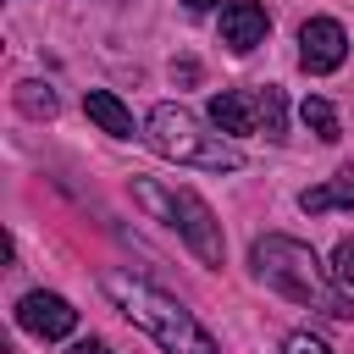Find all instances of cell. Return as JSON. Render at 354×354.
Returning <instances> with one entry per match:
<instances>
[{"instance_id":"1","label":"cell","mask_w":354,"mask_h":354,"mask_svg":"<svg viewBox=\"0 0 354 354\" xmlns=\"http://www.w3.org/2000/svg\"><path fill=\"white\" fill-rule=\"evenodd\" d=\"M249 266L266 288H277L282 299L304 304V310H321L332 321H354V299L348 288L315 260V249L304 238H288V232H266L249 243Z\"/></svg>"},{"instance_id":"2","label":"cell","mask_w":354,"mask_h":354,"mask_svg":"<svg viewBox=\"0 0 354 354\" xmlns=\"http://www.w3.org/2000/svg\"><path fill=\"white\" fill-rule=\"evenodd\" d=\"M100 288L111 293V304L133 321V326H144L166 354H221L216 348V337L194 321V310H183L171 293H160L155 282H144V277H133V271H105L100 277Z\"/></svg>"},{"instance_id":"3","label":"cell","mask_w":354,"mask_h":354,"mask_svg":"<svg viewBox=\"0 0 354 354\" xmlns=\"http://www.w3.org/2000/svg\"><path fill=\"white\" fill-rule=\"evenodd\" d=\"M144 138L177 166H199V171H238L243 166V149L227 133H205V122L183 105H155L144 116Z\"/></svg>"},{"instance_id":"4","label":"cell","mask_w":354,"mask_h":354,"mask_svg":"<svg viewBox=\"0 0 354 354\" xmlns=\"http://www.w3.org/2000/svg\"><path fill=\"white\" fill-rule=\"evenodd\" d=\"M133 199L149 210V216H160V221H171L177 232H183V243L205 260V266H221L227 260V238H221V221H216V210L194 194V188H160L155 177H133Z\"/></svg>"},{"instance_id":"5","label":"cell","mask_w":354,"mask_h":354,"mask_svg":"<svg viewBox=\"0 0 354 354\" xmlns=\"http://www.w3.org/2000/svg\"><path fill=\"white\" fill-rule=\"evenodd\" d=\"M343 55H348V33H343V22H332V17H310L304 28H299V66L304 72H337L343 66Z\"/></svg>"},{"instance_id":"6","label":"cell","mask_w":354,"mask_h":354,"mask_svg":"<svg viewBox=\"0 0 354 354\" xmlns=\"http://www.w3.org/2000/svg\"><path fill=\"white\" fill-rule=\"evenodd\" d=\"M17 326L33 332V337H44V343H55V337H72L77 332V310L61 293H28L17 304Z\"/></svg>"},{"instance_id":"7","label":"cell","mask_w":354,"mask_h":354,"mask_svg":"<svg viewBox=\"0 0 354 354\" xmlns=\"http://www.w3.org/2000/svg\"><path fill=\"white\" fill-rule=\"evenodd\" d=\"M266 28H271V17H266L260 0H227L221 6V44L227 50L249 55L254 44H266Z\"/></svg>"},{"instance_id":"8","label":"cell","mask_w":354,"mask_h":354,"mask_svg":"<svg viewBox=\"0 0 354 354\" xmlns=\"http://www.w3.org/2000/svg\"><path fill=\"white\" fill-rule=\"evenodd\" d=\"M210 122H216V133H227V138L260 133V94H243V88L210 94Z\"/></svg>"},{"instance_id":"9","label":"cell","mask_w":354,"mask_h":354,"mask_svg":"<svg viewBox=\"0 0 354 354\" xmlns=\"http://www.w3.org/2000/svg\"><path fill=\"white\" fill-rule=\"evenodd\" d=\"M83 111H88V122H94L100 133H111V138H133V111H127L111 88H88V94H83Z\"/></svg>"},{"instance_id":"10","label":"cell","mask_w":354,"mask_h":354,"mask_svg":"<svg viewBox=\"0 0 354 354\" xmlns=\"http://www.w3.org/2000/svg\"><path fill=\"white\" fill-rule=\"evenodd\" d=\"M348 205H354V166H348V171H337V177H326L321 188H304V194H299V210H310V216L348 210Z\"/></svg>"},{"instance_id":"11","label":"cell","mask_w":354,"mask_h":354,"mask_svg":"<svg viewBox=\"0 0 354 354\" xmlns=\"http://www.w3.org/2000/svg\"><path fill=\"white\" fill-rule=\"evenodd\" d=\"M299 116H304V127L321 138V144H337L343 138V122H337V111H332V100H321V94H310L304 105H299Z\"/></svg>"},{"instance_id":"12","label":"cell","mask_w":354,"mask_h":354,"mask_svg":"<svg viewBox=\"0 0 354 354\" xmlns=\"http://www.w3.org/2000/svg\"><path fill=\"white\" fill-rule=\"evenodd\" d=\"M17 111H22V116H33V122H44V116H55V111H61V100H55V88H50V83H33V77H28V83H17Z\"/></svg>"},{"instance_id":"13","label":"cell","mask_w":354,"mask_h":354,"mask_svg":"<svg viewBox=\"0 0 354 354\" xmlns=\"http://www.w3.org/2000/svg\"><path fill=\"white\" fill-rule=\"evenodd\" d=\"M260 127H266V138H288V94L277 83L260 88Z\"/></svg>"},{"instance_id":"14","label":"cell","mask_w":354,"mask_h":354,"mask_svg":"<svg viewBox=\"0 0 354 354\" xmlns=\"http://www.w3.org/2000/svg\"><path fill=\"white\" fill-rule=\"evenodd\" d=\"M332 277H337L343 288H354V238H343V243L332 249Z\"/></svg>"},{"instance_id":"15","label":"cell","mask_w":354,"mask_h":354,"mask_svg":"<svg viewBox=\"0 0 354 354\" xmlns=\"http://www.w3.org/2000/svg\"><path fill=\"white\" fill-rule=\"evenodd\" d=\"M282 354H332V348H326L315 332H293V337L282 343Z\"/></svg>"},{"instance_id":"16","label":"cell","mask_w":354,"mask_h":354,"mask_svg":"<svg viewBox=\"0 0 354 354\" xmlns=\"http://www.w3.org/2000/svg\"><path fill=\"white\" fill-rule=\"evenodd\" d=\"M66 354H111V343H100V337H83V343H72Z\"/></svg>"},{"instance_id":"17","label":"cell","mask_w":354,"mask_h":354,"mask_svg":"<svg viewBox=\"0 0 354 354\" xmlns=\"http://www.w3.org/2000/svg\"><path fill=\"white\" fill-rule=\"evenodd\" d=\"M183 6H188V11H210L216 0H183Z\"/></svg>"}]
</instances>
